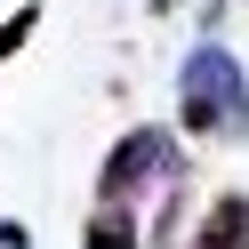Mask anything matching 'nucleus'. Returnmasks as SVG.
<instances>
[{"mask_svg":"<svg viewBox=\"0 0 249 249\" xmlns=\"http://www.w3.org/2000/svg\"><path fill=\"white\" fill-rule=\"evenodd\" d=\"M177 113H185L193 137H225V145L249 129V72L233 65L217 40L185 56V72H177Z\"/></svg>","mask_w":249,"mask_h":249,"instance_id":"f257e3e1","label":"nucleus"},{"mask_svg":"<svg viewBox=\"0 0 249 249\" xmlns=\"http://www.w3.org/2000/svg\"><path fill=\"white\" fill-rule=\"evenodd\" d=\"M145 177H177V145H169V129H129V137H121L113 161H105V177H97V201H137Z\"/></svg>","mask_w":249,"mask_h":249,"instance_id":"f03ea898","label":"nucleus"},{"mask_svg":"<svg viewBox=\"0 0 249 249\" xmlns=\"http://www.w3.org/2000/svg\"><path fill=\"white\" fill-rule=\"evenodd\" d=\"M33 24H40V8H17V17L0 24V56H17L24 40H33Z\"/></svg>","mask_w":249,"mask_h":249,"instance_id":"39448f33","label":"nucleus"},{"mask_svg":"<svg viewBox=\"0 0 249 249\" xmlns=\"http://www.w3.org/2000/svg\"><path fill=\"white\" fill-rule=\"evenodd\" d=\"M193 249H249V193H225V201H209V217H201Z\"/></svg>","mask_w":249,"mask_h":249,"instance_id":"7ed1b4c3","label":"nucleus"},{"mask_svg":"<svg viewBox=\"0 0 249 249\" xmlns=\"http://www.w3.org/2000/svg\"><path fill=\"white\" fill-rule=\"evenodd\" d=\"M81 249H137V217H129V201H97Z\"/></svg>","mask_w":249,"mask_h":249,"instance_id":"20e7f679","label":"nucleus"}]
</instances>
